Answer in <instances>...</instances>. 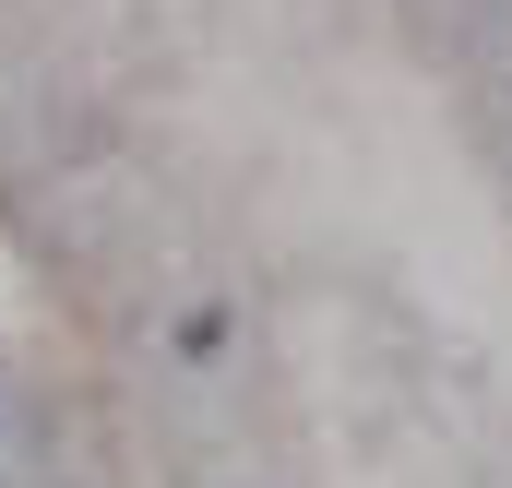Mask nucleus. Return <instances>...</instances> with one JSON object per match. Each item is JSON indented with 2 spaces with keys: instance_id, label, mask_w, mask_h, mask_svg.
I'll list each match as a JSON object with an SVG mask.
<instances>
[]
</instances>
